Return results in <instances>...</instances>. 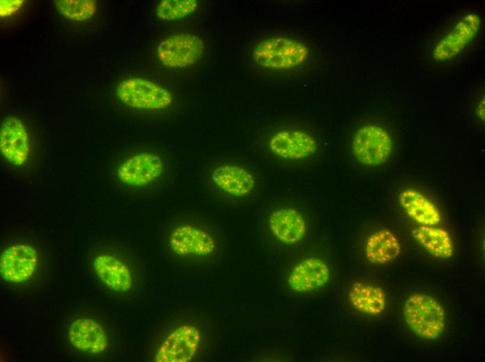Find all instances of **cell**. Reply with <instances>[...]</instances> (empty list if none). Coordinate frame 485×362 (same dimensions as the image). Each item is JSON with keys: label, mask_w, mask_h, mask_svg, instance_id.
Instances as JSON below:
<instances>
[{"label": "cell", "mask_w": 485, "mask_h": 362, "mask_svg": "<svg viewBox=\"0 0 485 362\" xmlns=\"http://www.w3.org/2000/svg\"><path fill=\"white\" fill-rule=\"evenodd\" d=\"M403 315L412 331L425 340H435L444 331L445 313L442 306L434 298L414 293L406 300Z\"/></svg>", "instance_id": "obj_1"}, {"label": "cell", "mask_w": 485, "mask_h": 362, "mask_svg": "<svg viewBox=\"0 0 485 362\" xmlns=\"http://www.w3.org/2000/svg\"><path fill=\"white\" fill-rule=\"evenodd\" d=\"M309 50L303 42L288 37H272L259 42L252 56L260 66L271 70L298 68L308 58Z\"/></svg>", "instance_id": "obj_2"}, {"label": "cell", "mask_w": 485, "mask_h": 362, "mask_svg": "<svg viewBox=\"0 0 485 362\" xmlns=\"http://www.w3.org/2000/svg\"><path fill=\"white\" fill-rule=\"evenodd\" d=\"M116 94L122 103L137 109H163L173 102V95L169 90L140 77L121 81L116 87Z\"/></svg>", "instance_id": "obj_3"}, {"label": "cell", "mask_w": 485, "mask_h": 362, "mask_svg": "<svg viewBox=\"0 0 485 362\" xmlns=\"http://www.w3.org/2000/svg\"><path fill=\"white\" fill-rule=\"evenodd\" d=\"M393 141L390 133L383 127L367 124L355 134L352 150L361 164L376 166L385 163L390 157Z\"/></svg>", "instance_id": "obj_4"}, {"label": "cell", "mask_w": 485, "mask_h": 362, "mask_svg": "<svg viewBox=\"0 0 485 362\" xmlns=\"http://www.w3.org/2000/svg\"><path fill=\"white\" fill-rule=\"evenodd\" d=\"M204 43L198 36L180 33L161 41L156 50L159 61L169 68H183L197 62L204 52Z\"/></svg>", "instance_id": "obj_5"}, {"label": "cell", "mask_w": 485, "mask_h": 362, "mask_svg": "<svg viewBox=\"0 0 485 362\" xmlns=\"http://www.w3.org/2000/svg\"><path fill=\"white\" fill-rule=\"evenodd\" d=\"M201 342L200 330L190 324L173 329L155 352L157 362H188L195 356Z\"/></svg>", "instance_id": "obj_6"}, {"label": "cell", "mask_w": 485, "mask_h": 362, "mask_svg": "<svg viewBox=\"0 0 485 362\" xmlns=\"http://www.w3.org/2000/svg\"><path fill=\"white\" fill-rule=\"evenodd\" d=\"M482 18L476 13H468L459 19L452 29L434 46L435 61L444 62L457 56L479 34Z\"/></svg>", "instance_id": "obj_7"}, {"label": "cell", "mask_w": 485, "mask_h": 362, "mask_svg": "<svg viewBox=\"0 0 485 362\" xmlns=\"http://www.w3.org/2000/svg\"><path fill=\"white\" fill-rule=\"evenodd\" d=\"M164 164L162 159L151 152H139L122 162L116 169L118 181L131 187H146L162 175Z\"/></svg>", "instance_id": "obj_8"}, {"label": "cell", "mask_w": 485, "mask_h": 362, "mask_svg": "<svg viewBox=\"0 0 485 362\" xmlns=\"http://www.w3.org/2000/svg\"><path fill=\"white\" fill-rule=\"evenodd\" d=\"M38 263V252L33 246L24 243L10 245L1 253V276L10 283H23L33 275Z\"/></svg>", "instance_id": "obj_9"}, {"label": "cell", "mask_w": 485, "mask_h": 362, "mask_svg": "<svg viewBox=\"0 0 485 362\" xmlns=\"http://www.w3.org/2000/svg\"><path fill=\"white\" fill-rule=\"evenodd\" d=\"M0 152L10 164L24 165L30 154L29 133L24 123L14 116H6L0 127Z\"/></svg>", "instance_id": "obj_10"}, {"label": "cell", "mask_w": 485, "mask_h": 362, "mask_svg": "<svg viewBox=\"0 0 485 362\" xmlns=\"http://www.w3.org/2000/svg\"><path fill=\"white\" fill-rule=\"evenodd\" d=\"M169 246L173 253L180 256L206 257L215 249L213 236L197 226L183 223L175 227L169 237Z\"/></svg>", "instance_id": "obj_11"}, {"label": "cell", "mask_w": 485, "mask_h": 362, "mask_svg": "<svg viewBox=\"0 0 485 362\" xmlns=\"http://www.w3.org/2000/svg\"><path fill=\"white\" fill-rule=\"evenodd\" d=\"M318 145L309 134L299 129H284L275 133L269 141L270 151L284 159H302L314 155Z\"/></svg>", "instance_id": "obj_12"}, {"label": "cell", "mask_w": 485, "mask_h": 362, "mask_svg": "<svg viewBox=\"0 0 485 362\" xmlns=\"http://www.w3.org/2000/svg\"><path fill=\"white\" fill-rule=\"evenodd\" d=\"M93 267L99 279L116 292L130 291L133 285V276L130 267L119 258L108 253L95 257Z\"/></svg>", "instance_id": "obj_13"}, {"label": "cell", "mask_w": 485, "mask_h": 362, "mask_svg": "<svg viewBox=\"0 0 485 362\" xmlns=\"http://www.w3.org/2000/svg\"><path fill=\"white\" fill-rule=\"evenodd\" d=\"M330 277V268L323 260L309 258L293 267L288 275V285L294 292H307L323 287Z\"/></svg>", "instance_id": "obj_14"}, {"label": "cell", "mask_w": 485, "mask_h": 362, "mask_svg": "<svg viewBox=\"0 0 485 362\" xmlns=\"http://www.w3.org/2000/svg\"><path fill=\"white\" fill-rule=\"evenodd\" d=\"M68 337L71 344L77 349L88 354H98L108 345L107 335L95 320L81 317L74 320L69 328Z\"/></svg>", "instance_id": "obj_15"}, {"label": "cell", "mask_w": 485, "mask_h": 362, "mask_svg": "<svg viewBox=\"0 0 485 362\" xmlns=\"http://www.w3.org/2000/svg\"><path fill=\"white\" fill-rule=\"evenodd\" d=\"M211 180L218 189L234 197L248 195L256 184L255 178L249 171L232 164L216 167L211 173Z\"/></svg>", "instance_id": "obj_16"}, {"label": "cell", "mask_w": 485, "mask_h": 362, "mask_svg": "<svg viewBox=\"0 0 485 362\" xmlns=\"http://www.w3.org/2000/svg\"><path fill=\"white\" fill-rule=\"evenodd\" d=\"M269 226L274 236L285 244L301 241L307 232V223L297 210L286 207L274 211L269 217Z\"/></svg>", "instance_id": "obj_17"}, {"label": "cell", "mask_w": 485, "mask_h": 362, "mask_svg": "<svg viewBox=\"0 0 485 362\" xmlns=\"http://www.w3.org/2000/svg\"><path fill=\"white\" fill-rule=\"evenodd\" d=\"M399 200L406 213L421 225L433 226L441 221L438 208L419 191L406 189L400 193Z\"/></svg>", "instance_id": "obj_18"}, {"label": "cell", "mask_w": 485, "mask_h": 362, "mask_svg": "<svg viewBox=\"0 0 485 362\" xmlns=\"http://www.w3.org/2000/svg\"><path fill=\"white\" fill-rule=\"evenodd\" d=\"M400 243L396 235L387 229H380L371 234L365 245L367 260L374 264H385L399 256Z\"/></svg>", "instance_id": "obj_19"}, {"label": "cell", "mask_w": 485, "mask_h": 362, "mask_svg": "<svg viewBox=\"0 0 485 362\" xmlns=\"http://www.w3.org/2000/svg\"><path fill=\"white\" fill-rule=\"evenodd\" d=\"M349 300L356 310L367 315H379L386 306L384 291L376 285L362 282H355L352 285Z\"/></svg>", "instance_id": "obj_20"}, {"label": "cell", "mask_w": 485, "mask_h": 362, "mask_svg": "<svg viewBox=\"0 0 485 362\" xmlns=\"http://www.w3.org/2000/svg\"><path fill=\"white\" fill-rule=\"evenodd\" d=\"M417 242L433 256L446 259L454 253L449 234L445 229L422 225L413 230Z\"/></svg>", "instance_id": "obj_21"}, {"label": "cell", "mask_w": 485, "mask_h": 362, "mask_svg": "<svg viewBox=\"0 0 485 362\" xmlns=\"http://www.w3.org/2000/svg\"><path fill=\"white\" fill-rule=\"evenodd\" d=\"M54 5L63 17L79 22L89 19L97 10L95 0H56Z\"/></svg>", "instance_id": "obj_22"}, {"label": "cell", "mask_w": 485, "mask_h": 362, "mask_svg": "<svg viewBox=\"0 0 485 362\" xmlns=\"http://www.w3.org/2000/svg\"><path fill=\"white\" fill-rule=\"evenodd\" d=\"M197 0H162L156 6L157 16L166 21H174L187 17L197 8Z\"/></svg>", "instance_id": "obj_23"}, {"label": "cell", "mask_w": 485, "mask_h": 362, "mask_svg": "<svg viewBox=\"0 0 485 362\" xmlns=\"http://www.w3.org/2000/svg\"><path fill=\"white\" fill-rule=\"evenodd\" d=\"M24 0H1L0 15L2 17L12 15L23 6Z\"/></svg>", "instance_id": "obj_24"}, {"label": "cell", "mask_w": 485, "mask_h": 362, "mask_svg": "<svg viewBox=\"0 0 485 362\" xmlns=\"http://www.w3.org/2000/svg\"><path fill=\"white\" fill-rule=\"evenodd\" d=\"M485 109V101H484V96H483V98L481 99V100L479 102L477 107V115L479 118V119L482 121H484V109Z\"/></svg>", "instance_id": "obj_25"}]
</instances>
